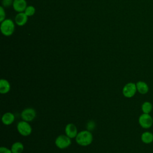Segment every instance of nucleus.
I'll return each mask as SVG.
<instances>
[{
	"mask_svg": "<svg viewBox=\"0 0 153 153\" xmlns=\"http://www.w3.org/2000/svg\"><path fill=\"white\" fill-rule=\"evenodd\" d=\"M27 18L28 16L24 12L19 13L16 16L15 22L18 26H22L26 23L27 21Z\"/></svg>",
	"mask_w": 153,
	"mask_h": 153,
	"instance_id": "9b49d317",
	"label": "nucleus"
},
{
	"mask_svg": "<svg viewBox=\"0 0 153 153\" xmlns=\"http://www.w3.org/2000/svg\"><path fill=\"white\" fill-rule=\"evenodd\" d=\"M71 144V138L66 135H59L55 140L56 146L60 149H65Z\"/></svg>",
	"mask_w": 153,
	"mask_h": 153,
	"instance_id": "423d86ee",
	"label": "nucleus"
},
{
	"mask_svg": "<svg viewBox=\"0 0 153 153\" xmlns=\"http://www.w3.org/2000/svg\"><path fill=\"white\" fill-rule=\"evenodd\" d=\"M93 139V135L91 131L88 130H82L79 132L75 137L76 142L82 146H86L91 144Z\"/></svg>",
	"mask_w": 153,
	"mask_h": 153,
	"instance_id": "f257e3e1",
	"label": "nucleus"
},
{
	"mask_svg": "<svg viewBox=\"0 0 153 153\" xmlns=\"http://www.w3.org/2000/svg\"><path fill=\"white\" fill-rule=\"evenodd\" d=\"M138 122L142 128L148 129L151 128L153 124V118L149 114L142 113L139 117Z\"/></svg>",
	"mask_w": 153,
	"mask_h": 153,
	"instance_id": "7ed1b4c3",
	"label": "nucleus"
},
{
	"mask_svg": "<svg viewBox=\"0 0 153 153\" xmlns=\"http://www.w3.org/2000/svg\"><path fill=\"white\" fill-rule=\"evenodd\" d=\"M141 140L145 144H149L153 142V134L150 131H145L142 133L140 136Z\"/></svg>",
	"mask_w": 153,
	"mask_h": 153,
	"instance_id": "4468645a",
	"label": "nucleus"
},
{
	"mask_svg": "<svg viewBox=\"0 0 153 153\" xmlns=\"http://www.w3.org/2000/svg\"><path fill=\"white\" fill-rule=\"evenodd\" d=\"M15 120L14 115L10 112L5 113L2 117V122L5 125H10Z\"/></svg>",
	"mask_w": 153,
	"mask_h": 153,
	"instance_id": "f8f14e48",
	"label": "nucleus"
},
{
	"mask_svg": "<svg viewBox=\"0 0 153 153\" xmlns=\"http://www.w3.org/2000/svg\"><path fill=\"white\" fill-rule=\"evenodd\" d=\"M14 0H2V4L5 7H9L11 5H13Z\"/></svg>",
	"mask_w": 153,
	"mask_h": 153,
	"instance_id": "6ab92c4d",
	"label": "nucleus"
},
{
	"mask_svg": "<svg viewBox=\"0 0 153 153\" xmlns=\"http://www.w3.org/2000/svg\"><path fill=\"white\" fill-rule=\"evenodd\" d=\"M36 117V111L32 108L25 109L21 113V117L23 120L30 122L35 119Z\"/></svg>",
	"mask_w": 153,
	"mask_h": 153,
	"instance_id": "0eeeda50",
	"label": "nucleus"
},
{
	"mask_svg": "<svg viewBox=\"0 0 153 153\" xmlns=\"http://www.w3.org/2000/svg\"><path fill=\"white\" fill-rule=\"evenodd\" d=\"M14 24L11 19H5L1 24V33L7 36L11 35L14 31Z\"/></svg>",
	"mask_w": 153,
	"mask_h": 153,
	"instance_id": "f03ea898",
	"label": "nucleus"
},
{
	"mask_svg": "<svg viewBox=\"0 0 153 153\" xmlns=\"http://www.w3.org/2000/svg\"><path fill=\"white\" fill-rule=\"evenodd\" d=\"M13 153H22L24 150V146L20 142H14L11 148Z\"/></svg>",
	"mask_w": 153,
	"mask_h": 153,
	"instance_id": "2eb2a0df",
	"label": "nucleus"
},
{
	"mask_svg": "<svg viewBox=\"0 0 153 153\" xmlns=\"http://www.w3.org/2000/svg\"><path fill=\"white\" fill-rule=\"evenodd\" d=\"M5 13L3 7H0V22H2L5 20Z\"/></svg>",
	"mask_w": 153,
	"mask_h": 153,
	"instance_id": "aec40b11",
	"label": "nucleus"
},
{
	"mask_svg": "<svg viewBox=\"0 0 153 153\" xmlns=\"http://www.w3.org/2000/svg\"><path fill=\"white\" fill-rule=\"evenodd\" d=\"M24 13L28 16H32L35 13V8L34 7L32 6V5H29V6H27L26 8L25 9Z\"/></svg>",
	"mask_w": 153,
	"mask_h": 153,
	"instance_id": "f3484780",
	"label": "nucleus"
},
{
	"mask_svg": "<svg viewBox=\"0 0 153 153\" xmlns=\"http://www.w3.org/2000/svg\"><path fill=\"white\" fill-rule=\"evenodd\" d=\"M17 129L18 132L23 136H27L32 133V128L28 122L24 120L17 123Z\"/></svg>",
	"mask_w": 153,
	"mask_h": 153,
	"instance_id": "20e7f679",
	"label": "nucleus"
},
{
	"mask_svg": "<svg viewBox=\"0 0 153 153\" xmlns=\"http://www.w3.org/2000/svg\"><path fill=\"white\" fill-rule=\"evenodd\" d=\"M10 82L5 79H1L0 81V93L2 94H6L10 90Z\"/></svg>",
	"mask_w": 153,
	"mask_h": 153,
	"instance_id": "ddd939ff",
	"label": "nucleus"
},
{
	"mask_svg": "<svg viewBox=\"0 0 153 153\" xmlns=\"http://www.w3.org/2000/svg\"><path fill=\"white\" fill-rule=\"evenodd\" d=\"M137 92L136 83L130 82L127 83L123 88L122 93L124 97L127 98H131L133 97Z\"/></svg>",
	"mask_w": 153,
	"mask_h": 153,
	"instance_id": "39448f33",
	"label": "nucleus"
},
{
	"mask_svg": "<svg viewBox=\"0 0 153 153\" xmlns=\"http://www.w3.org/2000/svg\"><path fill=\"white\" fill-rule=\"evenodd\" d=\"M0 153H13V152L11 149L4 146H1L0 148Z\"/></svg>",
	"mask_w": 153,
	"mask_h": 153,
	"instance_id": "412c9836",
	"label": "nucleus"
},
{
	"mask_svg": "<svg viewBox=\"0 0 153 153\" xmlns=\"http://www.w3.org/2000/svg\"><path fill=\"white\" fill-rule=\"evenodd\" d=\"M152 104L149 101L144 102L141 105V110L145 114H149L152 111Z\"/></svg>",
	"mask_w": 153,
	"mask_h": 153,
	"instance_id": "dca6fc26",
	"label": "nucleus"
},
{
	"mask_svg": "<svg viewBox=\"0 0 153 153\" xmlns=\"http://www.w3.org/2000/svg\"><path fill=\"white\" fill-rule=\"evenodd\" d=\"M95 126H96L95 123H94L93 121H92V120L89 121L87 123V130H88V131H92V130H94V128H95Z\"/></svg>",
	"mask_w": 153,
	"mask_h": 153,
	"instance_id": "a211bd4d",
	"label": "nucleus"
},
{
	"mask_svg": "<svg viewBox=\"0 0 153 153\" xmlns=\"http://www.w3.org/2000/svg\"><path fill=\"white\" fill-rule=\"evenodd\" d=\"M65 131L66 135L68 136L71 139L76 137V135L78 133L76 127L75 126V125H74L72 123L68 124L66 126L65 128Z\"/></svg>",
	"mask_w": 153,
	"mask_h": 153,
	"instance_id": "6e6552de",
	"label": "nucleus"
},
{
	"mask_svg": "<svg viewBox=\"0 0 153 153\" xmlns=\"http://www.w3.org/2000/svg\"><path fill=\"white\" fill-rule=\"evenodd\" d=\"M137 91L141 94H146L149 91V86L148 84L143 81H139L136 83Z\"/></svg>",
	"mask_w": 153,
	"mask_h": 153,
	"instance_id": "9d476101",
	"label": "nucleus"
},
{
	"mask_svg": "<svg viewBox=\"0 0 153 153\" xmlns=\"http://www.w3.org/2000/svg\"><path fill=\"white\" fill-rule=\"evenodd\" d=\"M13 7L14 10L19 13L24 12L27 7V3L25 0H14Z\"/></svg>",
	"mask_w": 153,
	"mask_h": 153,
	"instance_id": "1a4fd4ad",
	"label": "nucleus"
}]
</instances>
